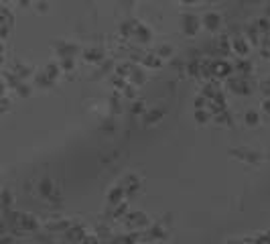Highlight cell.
<instances>
[{
	"instance_id": "1",
	"label": "cell",
	"mask_w": 270,
	"mask_h": 244,
	"mask_svg": "<svg viewBox=\"0 0 270 244\" xmlns=\"http://www.w3.org/2000/svg\"><path fill=\"white\" fill-rule=\"evenodd\" d=\"M203 22H205V26H207L209 31H213V29L220 26V14H215V12L205 14V16H203Z\"/></svg>"
},
{
	"instance_id": "2",
	"label": "cell",
	"mask_w": 270,
	"mask_h": 244,
	"mask_svg": "<svg viewBox=\"0 0 270 244\" xmlns=\"http://www.w3.org/2000/svg\"><path fill=\"white\" fill-rule=\"evenodd\" d=\"M246 122H248L250 126H254V124L258 122V114H256V112H248V114H246Z\"/></svg>"
}]
</instances>
